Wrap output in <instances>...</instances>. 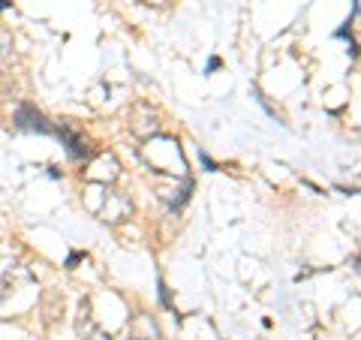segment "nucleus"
I'll return each instance as SVG.
<instances>
[{
	"label": "nucleus",
	"mask_w": 361,
	"mask_h": 340,
	"mask_svg": "<svg viewBox=\"0 0 361 340\" xmlns=\"http://www.w3.org/2000/svg\"><path fill=\"white\" fill-rule=\"evenodd\" d=\"M16 127H21V130H37L42 135L54 133V127H49L45 118L39 115L37 109H30V106H18V111H16Z\"/></svg>",
	"instance_id": "nucleus-1"
},
{
	"label": "nucleus",
	"mask_w": 361,
	"mask_h": 340,
	"mask_svg": "<svg viewBox=\"0 0 361 340\" xmlns=\"http://www.w3.org/2000/svg\"><path fill=\"white\" fill-rule=\"evenodd\" d=\"M54 135H61V139L66 142V151H70L73 160H82V157H87V145L82 142V135H75L73 130H66V127H58V130H54Z\"/></svg>",
	"instance_id": "nucleus-2"
},
{
	"label": "nucleus",
	"mask_w": 361,
	"mask_h": 340,
	"mask_svg": "<svg viewBox=\"0 0 361 340\" xmlns=\"http://www.w3.org/2000/svg\"><path fill=\"white\" fill-rule=\"evenodd\" d=\"M202 163L208 166V172H214V169H217V166H214V160H211V157H205V154H202Z\"/></svg>",
	"instance_id": "nucleus-3"
},
{
	"label": "nucleus",
	"mask_w": 361,
	"mask_h": 340,
	"mask_svg": "<svg viewBox=\"0 0 361 340\" xmlns=\"http://www.w3.org/2000/svg\"><path fill=\"white\" fill-rule=\"evenodd\" d=\"M78 259H82V256H78V253H73L70 259H66V268H75V262H78Z\"/></svg>",
	"instance_id": "nucleus-4"
},
{
	"label": "nucleus",
	"mask_w": 361,
	"mask_h": 340,
	"mask_svg": "<svg viewBox=\"0 0 361 340\" xmlns=\"http://www.w3.org/2000/svg\"><path fill=\"white\" fill-rule=\"evenodd\" d=\"M9 6V0H0V9H6Z\"/></svg>",
	"instance_id": "nucleus-5"
},
{
	"label": "nucleus",
	"mask_w": 361,
	"mask_h": 340,
	"mask_svg": "<svg viewBox=\"0 0 361 340\" xmlns=\"http://www.w3.org/2000/svg\"><path fill=\"white\" fill-rule=\"evenodd\" d=\"M148 4H166V0H148Z\"/></svg>",
	"instance_id": "nucleus-6"
}]
</instances>
